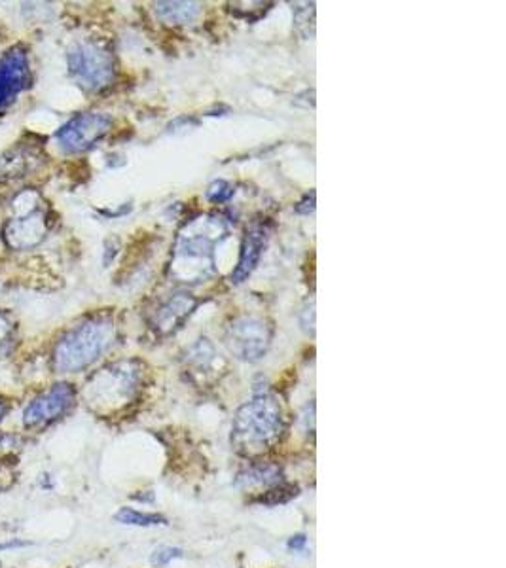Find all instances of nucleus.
<instances>
[{"label":"nucleus","instance_id":"obj_1","mask_svg":"<svg viewBox=\"0 0 506 568\" xmlns=\"http://www.w3.org/2000/svg\"><path fill=\"white\" fill-rule=\"evenodd\" d=\"M230 233L220 214H199L179 231L169 273L177 283L198 284L215 275V249Z\"/></svg>","mask_w":506,"mask_h":568},{"label":"nucleus","instance_id":"obj_2","mask_svg":"<svg viewBox=\"0 0 506 568\" xmlns=\"http://www.w3.org/2000/svg\"><path fill=\"white\" fill-rule=\"evenodd\" d=\"M285 432L287 415L279 398L262 392L235 411L232 445L237 453L254 459L281 444Z\"/></svg>","mask_w":506,"mask_h":568},{"label":"nucleus","instance_id":"obj_3","mask_svg":"<svg viewBox=\"0 0 506 568\" xmlns=\"http://www.w3.org/2000/svg\"><path fill=\"white\" fill-rule=\"evenodd\" d=\"M116 341V322L109 313H95L80 320L57 339L52 351L55 373L86 372L109 353Z\"/></svg>","mask_w":506,"mask_h":568},{"label":"nucleus","instance_id":"obj_4","mask_svg":"<svg viewBox=\"0 0 506 568\" xmlns=\"http://www.w3.org/2000/svg\"><path fill=\"white\" fill-rule=\"evenodd\" d=\"M145 385V364L118 360L93 373L86 385V402L97 413H116L137 400Z\"/></svg>","mask_w":506,"mask_h":568},{"label":"nucleus","instance_id":"obj_5","mask_svg":"<svg viewBox=\"0 0 506 568\" xmlns=\"http://www.w3.org/2000/svg\"><path fill=\"white\" fill-rule=\"evenodd\" d=\"M48 230V209L37 194L25 192L14 201V214L6 220L2 237L12 250H31L46 239Z\"/></svg>","mask_w":506,"mask_h":568},{"label":"nucleus","instance_id":"obj_6","mask_svg":"<svg viewBox=\"0 0 506 568\" xmlns=\"http://www.w3.org/2000/svg\"><path fill=\"white\" fill-rule=\"evenodd\" d=\"M67 65L74 82L88 93H101L116 80L114 55L97 42L74 44L67 54Z\"/></svg>","mask_w":506,"mask_h":568},{"label":"nucleus","instance_id":"obj_7","mask_svg":"<svg viewBox=\"0 0 506 568\" xmlns=\"http://www.w3.org/2000/svg\"><path fill=\"white\" fill-rule=\"evenodd\" d=\"M76 400H78V391L74 389L73 383H67V381L55 383L46 391L37 394L25 406L23 415H21L23 426L27 430L50 428L73 411Z\"/></svg>","mask_w":506,"mask_h":568},{"label":"nucleus","instance_id":"obj_8","mask_svg":"<svg viewBox=\"0 0 506 568\" xmlns=\"http://www.w3.org/2000/svg\"><path fill=\"white\" fill-rule=\"evenodd\" d=\"M273 339V324L260 317H237L226 326L224 343L230 353L243 362L262 360Z\"/></svg>","mask_w":506,"mask_h":568},{"label":"nucleus","instance_id":"obj_9","mask_svg":"<svg viewBox=\"0 0 506 568\" xmlns=\"http://www.w3.org/2000/svg\"><path fill=\"white\" fill-rule=\"evenodd\" d=\"M112 129V118L103 112L76 114L55 133V141L65 154L88 152L103 141Z\"/></svg>","mask_w":506,"mask_h":568},{"label":"nucleus","instance_id":"obj_10","mask_svg":"<svg viewBox=\"0 0 506 568\" xmlns=\"http://www.w3.org/2000/svg\"><path fill=\"white\" fill-rule=\"evenodd\" d=\"M29 84V55L21 46H14L0 57V110L10 107Z\"/></svg>","mask_w":506,"mask_h":568},{"label":"nucleus","instance_id":"obj_11","mask_svg":"<svg viewBox=\"0 0 506 568\" xmlns=\"http://www.w3.org/2000/svg\"><path fill=\"white\" fill-rule=\"evenodd\" d=\"M198 303V300L188 292H179V294L171 296L167 302L158 307V311L152 319V328L160 336H169V334L177 332L184 324V320L194 313Z\"/></svg>","mask_w":506,"mask_h":568},{"label":"nucleus","instance_id":"obj_12","mask_svg":"<svg viewBox=\"0 0 506 568\" xmlns=\"http://www.w3.org/2000/svg\"><path fill=\"white\" fill-rule=\"evenodd\" d=\"M268 245V228L262 224H254L249 230L245 231L243 243H241V254L237 267L232 271V283H245L254 269L258 266L262 252Z\"/></svg>","mask_w":506,"mask_h":568},{"label":"nucleus","instance_id":"obj_13","mask_svg":"<svg viewBox=\"0 0 506 568\" xmlns=\"http://www.w3.org/2000/svg\"><path fill=\"white\" fill-rule=\"evenodd\" d=\"M220 364H222V358L209 339H199L198 343L190 347V351L184 356V370L190 375V379L198 381L199 385H205L207 381L217 379Z\"/></svg>","mask_w":506,"mask_h":568},{"label":"nucleus","instance_id":"obj_14","mask_svg":"<svg viewBox=\"0 0 506 568\" xmlns=\"http://www.w3.org/2000/svg\"><path fill=\"white\" fill-rule=\"evenodd\" d=\"M285 483L283 470L273 462H254L245 472L237 476V485L243 489H272ZM262 491V493H264Z\"/></svg>","mask_w":506,"mask_h":568},{"label":"nucleus","instance_id":"obj_15","mask_svg":"<svg viewBox=\"0 0 506 568\" xmlns=\"http://www.w3.org/2000/svg\"><path fill=\"white\" fill-rule=\"evenodd\" d=\"M201 4L198 2H160L156 4V14L167 23L188 25L198 18Z\"/></svg>","mask_w":506,"mask_h":568},{"label":"nucleus","instance_id":"obj_16","mask_svg":"<svg viewBox=\"0 0 506 568\" xmlns=\"http://www.w3.org/2000/svg\"><path fill=\"white\" fill-rule=\"evenodd\" d=\"M114 519L127 527H158V525H167V519L162 514H154V512H143L131 506L120 508Z\"/></svg>","mask_w":506,"mask_h":568},{"label":"nucleus","instance_id":"obj_17","mask_svg":"<svg viewBox=\"0 0 506 568\" xmlns=\"http://www.w3.org/2000/svg\"><path fill=\"white\" fill-rule=\"evenodd\" d=\"M182 555H184V551H182L181 548H175V546H162V548L154 550L152 557H150V563H152L154 567H167V565H171V563L179 561Z\"/></svg>","mask_w":506,"mask_h":568},{"label":"nucleus","instance_id":"obj_18","mask_svg":"<svg viewBox=\"0 0 506 568\" xmlns=\"http://www.w3.org/2000/svg\"><path fill=\"white\" fill-rule=\"evenodd\" d=\"M234 196V186L224 182V180H218L215 184H211L209 192H207V197L213 201V203H224L228 201L230 197Z\"/></svg>","mask_w":506,"mask_h":568},{"label":"nucleus","instance_id":"obj_19","mask_svg":"<svg viewBox=\"0 0 506 568\" xmlns=\"http://www.w3.org/2000/svg\"><path fill=\"white\" fill-rule=\"evenodd\" d=\"M10 338H12V324L0 313V347L6 345Z\"/></svg>","mask_w":506,"mask_h":568},{"label":"nucleus","instance_id":"obj_20","mask_svg":"<svg viewBox=\"0 0 506 568\" xmlns=\"http://www.w3.org/2000/svg\"><path fill=\"white\" fill-rule=\"evenodd\" d=\"M287 546H289L290 551H304L308 548V538L304 534L290 536Z\"/></svg>","mask_w":506,"mask_h":568},{"label":"nucleus","instance_id":"obj_21","mask_svg":"<svg viewBox=\"0 0 506 568\" xmlns=\"http://www.w3.org/2000/svg\"><path fill=\"white\" fill-rule=\"evenodd\" d=\"M313 209H315V194L311 192V194H308L306 199L296 207V213L309 214L313 213Z\"/></svg>","mask_w":506,"mask_h":568},{"label":"nucleus","instance_id":"obj_22","mask_svg":"<svg viewBox=\"0 0 506 568\" xmlns=\"http://www.w3.org/2000/svg\"><path fill=\"white\" fill-rule=\"evenodd\" d=\"M8 411H10V404H8L4 398H0V423L4 421V417L8 415Z\"/></svg>","mask_w":506,"mask_h":568},{"label":"nucleus","instance_id":"obj_23","mask_svg":"<svg viewBox=\"0 0 506 568\" xmlns=\"http://www.w3.org/2000/svg\"><path fill=\"white\" fill-rule=\"evenodd\" d=\"M27 546V542H19V540H14L10 544H0V550H10V548H23Z\"/></svg>","mask_w":506,"mask_h":568}]
</instances>
